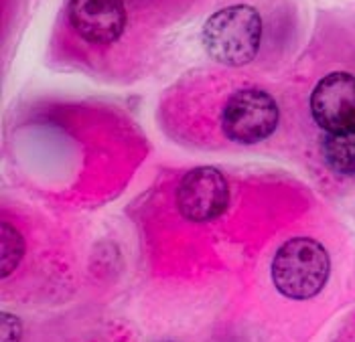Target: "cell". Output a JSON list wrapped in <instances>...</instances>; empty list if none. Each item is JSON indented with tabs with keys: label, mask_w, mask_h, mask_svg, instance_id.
I'll list each match as a JSON object with an SVG mask.
<instances>
[{
	"label": "cell",
	"mask_w": 355,
	"mask_h": 342,
	"mask_svg": "<svg viewBox=\"0 0 355 342\" xmlns=\"http://www.w3.org/2000/svg\"><path fill=\"white\" fill-rule=\"evenodd\" d=\"M329 271L327 249L311 237H295L286 241L272 260L274 286L291 300L315 298L325 288Z\"/></svg>",
	"instance_id": "obj_2"
},
{
	"label": "cell",
	"mask_w": 355,
	"mask_h": 342,
	"mask_svg": "<svg viewBox=\"0 0 355 342\" xmlns=\"http://www.w3.org/2000/svg\"><path fill=\"white\" fill-rule=\"evenodd\" d=\"M21 334H23V328H21L19 318L2 312V342H19Z\"/></svg>",
	"instance_id": "obj_7"
},
{
	"label": "cell",
	"mask_w": 355,
	"mask_h": 342,
	"mask_svg": "<svg viewBox=\"0 0 355 342\" xmlns=\"http://www.w3.org/2000/svg\"><path fill=\"white\" fill-rule=\"evenodd\" d=\"M130 21L126 0H69L67 25L78 39L92 47H112Z\"/></svg>",
	"instance_id": "obj_4"
},
{
	"label": "cell",
	"mask_w": 355,
	"mask_h": 342,
	"mask_svg": "<svg viewBox=\"0 0 355 342\" xmlns=\"http://www.w3.org/2000/svg\"><path fill=\"white\" fill-rule=\"evenodd\" d=\"M25 253V241L19 235L15 227L8 223H2V278H6L10 271L17 269Z\"/></svg>",
	"instance_id": "obj_6"
},
{
	"label": "cell",
	"mask_w": 355,
	"mask_h": 342,
	"mask_svg": "<svg viewBox=\"0 0 355 342\" xmlns=\"http://www.w3.org/2000/svg\"><path fill=\"white\" fill-rule=\"evenodd\" d=\"M230 205V186L218 168L199 166L189 170L177 188L179 213L193 223H207L223 215Z\"/></svg>",
	"instance_id": "obj_5"
},
{
	"label": "cell",
	"mask_w": 355,
	"mask_h": 342,
	"mask_svg": "<svg viewBox=\"0 0 355 342\" xmlns=\"http://www.w3.org/2000/svg\"><path fill=\"white\" fill-rule=\"evenodd\" d=\"M278 104L266 89L242 87L223 104L221 132L223 138L234 144L252 146L270 138L278 126Z\"/></svg>",
	"instance_id": "obj_3"
},
{
	"label": "cell",
	"mask_w": 355,
	"mask_h": 342,
	"mask_svg": "<svg viewBox=\"0 0 355 342\" xmlns=\"http://www.w3.org/2000/svg\"><path fill=\"white\" fill-rule=\"evenodd\" d=\"M262 17L254 6L234 4L214 12L201 30L207 55L225 67H242L256 59L262 43Z\"/></svg>",
	"instance_id": "obj_1"
}]
</instances>
